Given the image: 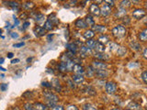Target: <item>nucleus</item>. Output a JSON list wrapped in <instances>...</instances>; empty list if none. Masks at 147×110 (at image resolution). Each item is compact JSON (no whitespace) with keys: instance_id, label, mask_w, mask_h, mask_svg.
<instances>
[{"instance_id":"nucleus-1","label":"nucleus","mask_w":147,"mask_h":110,"mask_svg":"<svg viewBox=\"0 0 147 110\" xmlns=\"http://www.w3.org/2000/svg\"><path fill=\"white\" fill-rule=\"evenodd\" d=\"M126 29L122 25H118L112 29V35L115 38H123L126 35Z\"/></svg>"},{"instance_id":"nucleus-2","label":"nucleus","mask_w":147,"mask_h":110,"mask_svg":"<svg viewBox=\"0 0 147 110\" xmlns=\"http://www.w3.org/2000/svg\"><path fill=\"white\" fill-rule=\"evenodd\" d=\"M43 95H44V97L46 99V101L47 102H52V103H57L58 102V96L53 94V92H51V91H44L43 92Z\"/></svg>"},{"instance_id":"nucleus-3","label":"nucleus","mask_w":147,"mask_h":110,"mask_svg":"<svg viewBox=\"0 0 147 110\" xmlns=\"http://www.w3.org/2000/svg\"><path fill=\"white\" fill-rule=\"evenodd\" d=\"M91 66L93 67L95 70H106L107 67H108V64L106 62H104L96 60V61L92 62V65Z\"/></svg>"},{"instance_id":"nucleus-4","label":"nucleus","mask_w":147,"mask_h":110,"mask_svg":"<svg viewBox=\"0 0 147 110\" xmlns=\"http://www.w3.org/2000/svg\"><path fill=\"white\" fill-rule=\"evenodd\" d=\"M117 91V85L114 82H108L106 84V92L109 95H113Z\"/></svg>"},{"instance_id":"nucleus-5","label":"nucleus","mask_w":147,"mask_h":110,"mask_svg":"<svg viewBox=\"0 0 147 110\" xmlns=\"http://www.w3.org/2000/svg\"><path fill=\"white\" fill-rule=\"evenodd\" d=\"M145 15H146V12L144 9H142V8L135 9V10L132 12V17L136 18V19H142V17H145Z\"/></svg>"},{"instance_id":"nucleus-6","label":"nucleus","mask_w":147,"mask_h":110,"mask_svg":"<svg viewBox=\"0 0 147 110\" xmlns=\"http://www.w3.org/2000/svg\"><path fill=\"white\" fill-rule=\"evenodd\" d=\"M6 6L11 7L14 11H20V3L17 1H4L3 2Z\"/></svg>"},{"instance_id":"nucleus-7","label":"nucleus","mask_w":147,"mask_h":110,"mask_svg":"<svg viewBox=\"0 0 147 110\" xmlns=\"http://www.w3.org/2000/svg\"><path fill=\"white\" fill-rule=\"evenodd\" d=\"M73 72H75V74H80V75H83L85 73L86 70L84 69L81 64H77V63H75V65H74V68H73Z\"/></svg>"},{"instance_id":"nucleus-8","label":"nucleus","mask_w":147,"mask_h":110,"mask_svg":"<svg viewBox=\"0 0 147 110\" xmlns=\"http://www.w3.org/2000/svg\"><path fill=\"white\" fill-rule=\"evenodd\" d=\"M89 11L93 16L98 17L100 15V8L96 4H91V6L89 7Z\"/></svg>"},{"instance_id":"nucleus-9","label":"nucleus","mask_w":147,"mask_h":110,"mask_svg":"<svg viewBox=\"0 0 147 110\" xmlns=\"http://www.w3.org/2000/svg\"><path fill=\"white\" fill-rule=\"evenodd\" d=\"M33 32L36 37H42L46 34V31L42 27L40 26H36L33 29Z\"/></svg>"},{"instance_id":"nucleus-10","label":"nucleus","mask_w":147,"mask_h":110,"mask_svg":"<svg viewBox=\"0 0 147 110\" xmlns=\"http://www.w3.org/2000/svg\"><path fill=\"white\" fill-rule=\"evenodd\" d=\"M92 52L91 50L88 49L86 47V46L85 45H82L80 47V57H86V56H89V55H91Z\"/></svg>"},{"instance_id":"nucleus-11","label":"nucleus","mask_w":147,"mask_h":110,"mask_svg":"<svg viewBox=\"0 0 147 110\" xmlns=\"http://www.w3.org/2000/svg\"><path fill=\"white\" fill-rule=\"evenodd\" d=\"M93 49L96 50V53H102V52H104V50H105V45H103L102 43H100V42H98V40H96L95 42Z\"/></svg>"},{"instance_id":"nucleus-12","label":"nucleus","mask_w":147,"mask_h":110,"mask_svg":"<svg viewBox=\"0 0 147 110\" xmlns=\"http://www.w3.org/2000/svg\"><path fill=\"white\" fill-rule=\"evenodd\" d=\"M72 81L76 85H80V84H83V82H84L85 77L80 74H74L72 76Z\"/></svg>"},{"instance_id":"nucleus-13","label":"nucleus","mask_w":147,"mask_h":110,"mask_svg":"<svg viewBox=\"0 0 147 110\" xmlns=\"http://www.w3.org/2000/svg\"><path fill=\"white\" fill-rule=\"evenodd\" d=\"M51 85H52V87L57 92H61L62 90V87H61V85H60V82L57 78H53L52 80V82H51Z\"/></svg>"},{"instance_id":"nucleus-14","label":"nucleus","mask_w":147,"mask_h":110,"mask_svg":"<svg viewBox=\"0 0 147 110\" xmlns=\"http://www.w3.org/2000/svg\"><path fill=\"white\" fill-rule=\"evenodd\" d=\"M111 13V7H109L108 5H104V6L100 8V14H102L104 17L109 16Z\"/></svg>"},{"instance_id":"nucleus-15","label":"nucleus","mask_w":147,"mask_h":110,"mask_svg":"<svg viewBox=\"0 0 147 110\" xmlns=\"http://www.w3.org/2000/svg\"><path fill=\"white\" fill-rule=\"evenodd\" d=\"M95 58L98 59V61H101V62H105V61H108L109 59V56L108 54H106L104 52L102 53H95Z\"/></svg>"},{"instance_id":"nucleus-16","label":"nucleus","mask_w":147,"mask_h":110,"mask_svg":"<svg viewBox=\"0 0 147 110\" xmlns=\"http://www.w3.org/2000/svg\"><path fill=\"white\" fill-rule=\"evenodd\" d=\"M95 75L100 79H103V78L108 77L109 72L106 70H95Z\"/></svg>"},{"instance_id":"nucleus-17","label":"nucleus","mask_w":147,"mask_h":110,"mask_svg":"<svg viewBox=\"0 0 147 110\" xmlns=\"http://www.w3.org/2000/svg\"><path fill=\"white\" fill-rule=\"evenodd\" d=\"M66 48L68 50V52H70L74 54H76L78 50V46L75 44V42H71V43H67L66 44Z\"/></svg>"},{"instance_id":"nucleus-18","label":"nucleus","mask_w":147,"mask_h":110,"mask_svg":"<svg viewBox=\"0 0 147 110\" xmlns=\"http://www.w3.org/2000/svg\"><path fill=\"white\" fill-rule=\"evenodd\" d=\"M22 7L25 9V10H28V11H30L32 10L34 7H35V4L33 2H30V1H28V2H25V3H23L22 4Z\"/></svg>"},{"instance_id":"nucleus-19","label":"nucleus","mask_w":147,"mask_h":110,"mask_svg":"<svg viewBox=\"0 0 147 110\" xmlns=\"http://www.w3.org/2000/svg\"><path fill=\"white\" fill-rule=\"evenodd\" d=\"M91 30L94 32H98V33H103V32L106 30V27L102 26V25H94L92 27Z\"/></svg>"},{"instance_id":"nucleus-20","label":"nucleus","mask_w":147,"mask_h":110,"mask_svg":"<svg viewBox=\"0 0 147 110\" xmlns=\"http://www.w3.org/2000/svg\"><path fill=\"white\" fill-rule=\"evenodd\" d=\"M35 110H48V107L46 105L42 104V103H40V102H37L35 104L32 105Z\"/></svg>"},{"instance_id":"nucleus-21","label":"nucleus","mask_w":147,"mask_h":110,"mask_svg":"<svg viewBox=\"0 0 147 110\" xmlns=\"http://www.w3.org/2000/svg\"><path fill=\"white\" fill-rule=\"evenodd\" d=\"M85 20V22H86V26L87 27H93L94 25H95V20H94V18H93V17H92L91 15H87L86 17V19H84Z\"/></svg>"},{"instance_id":"nucleus-22","label":"nucleus","mask_w":147,"mask_h":110,"mask_svg":"<svg viewBox=\"0 0 147 110\" xmlns=\"http://www.w3.org/2000/svg\"><path fill=\"white\" fill-rule=\"evenodd\" d=\"M128 109L129 110H142V107L139 104H137L135 102H131L128 104Z\"/></svg>"},{"instance_id":"nucleus-23","label":"nucleus","mask_w":147,"mask_h":110,"mask_svg":"<svg viewBox=\"0 0 147 110\" xmlns=\"http://www.w3.org/2000/svg\"><path fill=\"white\" fill-rule=\"evenodd\" d=\"M76 26L78 28V29H86V28L87 27L85 20L82 19V18H79V19H77L76 21Z\"/></svg>"},{"instance_id":"nucleus-24","label":"nucleus","mask_w":147,"mask_h":110,"mask_svg":"<svg viewBox=\"0 0 147 110\" xmlns=\"http://www.w3.org/2000/svg\"><path fill=\"white\" fill-rule=\"evenodd\" d=\"M83 36H84V38L86 40H91V39H93V37L95 36V32L92 31L91 30H86L84 32V34H83Z\"/></svg>"},{"instance_id":"nucleus-25","label":"nucleus","mask_w":147,"mask_h":110,"mask_svg":"<svg viewBox=\"0 0 147 110\" xmlns=\"http://www.w3.org/2000/svg\"><path fill=\"white\" fill-rule=\"evenodd\" d=\"M48 20H50L53 24H58L59 23V19L56 17V15H55L54 13L50 14L49 17H48Z\"/></svg>"},{"instance_id":"nucleus-26","label":"nucleus","mask_w":147,"mask_h":110,"mask_svg":"<svg viewBox=\"0 0 147 110\" xmlns=\"http://www.w3.org/2000/svg\"><path fill=\"white\" fill-rule=\"evenodd\" d=\"M85 72L86 73V76H87V77H89V78L95 76V69H94L93 67H92L91 65L87 67V70H86V72Z\"/></svg>"},{"instance_id":"nucleus-27","label":"nucleus","mask_w":147,"mask_h":110,"mask_svg":"<svg viewBox=\"0 0 147 110\" xmlns=\"http://www.w3.org/2000/svg\"><path fill=\"white\" fill-rule=\"evenodd\" d=\"M43 29L45 30V31L46 30H52L53 29V24L50 20L47 19V20L45 21L44 25H43Z\"/></svg>"},{"instance_id":"nucleus-28","label":"nucleus","mask_w":147,"mask_h":110,"mask_svg":"<svg viewBox=\"0 0 147 110\" xmlns=\"http://www.w3.org/2000/svg\"><path fill=\"white\" fill-rule=\"evenodd\" d=\"M66 64V71L67 72H73V68H74V65H75V62H74L73 60H69L65 62Z\"/></svg>"},{"instance_id":"nucleus-29","label":"nucleus","mask_w":147,"mask_h":110,"mask_svg":"<svg viewBox=\"0 0 147 110\" xmlns=\"http://www.w3.org/2000/svg\"><path fill=\"white\" fill-rule=\"evenodd\" d=\"M139 39H140V40L144 41V42L147 40V30L146 29H144L142 32L139 33Z\"/></svg>"},{"instance_id":"nucleus-30","label":"nucleus","mask_w":147,"mask_h":110,"mask_svg":"<svg viewBox=\"0 0 147 110\" xmlns=\"http://www.w3.org/2000/svg\"><path fill=\"white\" fill-rule=\"evenodd\" d=\"M109 37L108 36H106V35H100L99 36V38H98V42H100V43H102L103 45H105L106 43H108L109 42Z\"/></svg>"},{"instance_id":"nucleus-31","label":"nucleus","mask_w":147,"mask_h":110,"mask_svg":"<svg viewBox=\"0 0 147 110\" xmlns=\"http://www.w3.org/2000/svg\"><path fill=\"white\" fill-rule=\"evenodd\" d=\"M44 18H45V17H44V15H42V14H37V15L34 17V20L38 23V24H40L41 22H43V20H44Z\"/></svg>"},{"instance_id":"nucleus-32","label":"nucleus","mask_w":147,"mask_h":110,"mask_svg":"<svg viewBox=\"0 0 147 110\" xmlns=\"http://www.w3.org/2000/svg\"><path fill=\"white\" fill-rule=\"evenodd\" d=\"M130 47H131V50H141V45L137 42V41H132V42H131L130 43Z\"/></svg>"},{"instance_id":"nucleus-33","label":"nucleus","mask_w":147,"mask_h":110,"mask_svg":"<svg viewBox=\"0 0 147 110\" xmlns=\"http://www.w3.org/2000/svg\"><path fill=\"white\" fill-rule=\"evenodd\" d=\"M58 70H59L60 72H62V73L66 72L67 71H66V64H65V62H60L58 64Z\"/></svg>"},{"instance_id":"nucleus-34","label":"nucleus","mask_w":147,"mask_h":110,"mask_svg":"<svg viewBox=\"0 0 147 110\" xmlns=\"http://www.w3.org/2000/svg\"><path fill=\"white\" fill-rule=\"evenodd\" d=\"M117 53L119 56H124L127 53V49L125 47H123V46H119V50H117Z\"/></svg>"},{"instance_id":"nucleus-35","label":"nucleus","mask_w":147,"mask_h":110,"mask_svg":"<svg viewBox=\"0 0 147 110\" xmlns=\"http://www.w3.org/2000/svg\"><path fill=\"white\" fill-rule=\"evenodd\" d=\"M95 42H96V40H93V39H91V40H86V46L88 49L90 50H93L94 48V45H95Z\"/></svg>"},{"instance_id":"nucleus-36","label":"nucleus","mask_w":147,"mask_h":110,"mask_svg":"<svg viewBox=\"0 0 147 110\" xmlns=\"http://www.w3.org/2000/svg\"><path fill=\"white\" fill-rule=\"evenodd\" d=\"M119 45L117 44V43L112 42V43H110V44H109V50H111V52H117V50H119Z\"/></svg>"},{"instance_id":"nucleus-37","label":"nucleus","mask_w":147,"mask_h":110,"mask_svg":"<svg viewBox=\"0 0 147 110\" xmlns=\"http://www.w3.org/2000/svg\"><path fill=\"white\" fill-rule=\"evenodd\" d=\"M85 92H86V94H88L89 95H96L95 90L92 88L91 86H86L85 87Z\"/></svg>"},{"instance_id":"nucleus-38","label":"nucleus","mask_w":147,"mask_h":110,"mask_svg":"<svg viewBox=\"0 0 147 110\" xmlns=\"http://www.w3.org/2000/svg\"><path fill=\"white\" fill-rule=\"evenodd\" d=\"M131 1H128V0H123V1L121 2V5H119V7H121V8H124L125 9V7H131Z\"/></svg>"},{"instance_id":"nucleus-39","label":"nucleus","mask_w":147,"mask_h":110,"mask_svg":"<svg viewBox=\"0 0 147 110\" xmlns=\"http://www.w3.org/2000/svg\"><path fill=\"white\" fill-rule=\"evenodd\" d=\"M22 96L24 98H26V99H30V98L33 97V93L30 92V91H27V92H25V93L22 95Z\"/></svg>"},{"instance_id":"nucleus-40","label":"nucleus","mask_w":147,"mask_h":110,"mask_svg":"<svg viewBox=\"0 0 147 110\" xmlns=\"http://www.w3.org/2000/svg\"><path fill=\"white\" fill-rule=\"evenodd\" d=\"M125 14H126V9L119 7V12H117L116 16H118V17H121V16H124V15H125Z\"/></svg>"},{"instance_id":"nucleus-41","label":"nucleus","mask_w":147,"mask_h":110,"mask_svg":"<svg viewBox=\"0 0 147 110\" xmlns=\"http://www.w3.org/2000/svg\"><path fill=\"white\" fill-rule=\"evenodd\" d=\"M83 109L84 110H96L93 105H91L89 104H86L84 105V107H83Z\"/></svg>"},{"instance_id":"nucleus-42","label":"nucleus","mask_w":147,"mask_h":110,"mask_svg":"<svg viewBox=\"0 0 147 110\" xmlns=\"http://www.w3.org/2000/svg\"><path fill=\"white\" fill-rule=\"evenodd\" d=\"M24 109L25 110H35L34 107H33V105H32L31 104H30V103H26L24 105Z\"/></svg>"},{"instance_id":"nucleus-43","label":"nucleus","mask_w":147,"mask_h":110,"mask_svg":"<svg viewBox=\"0 0 147 110\" xmlns=\"http://www.w3.org/2000/svg\"><path fill=\"white\" fill-rule=\"evenodd\" d=\"M20 19H23V20H26L27 21V19L29 18V15H28L27 12H23L22 14H20Z\"/></svg>"},{"instance_id":"nucleus-44","label":"nucleus","mask_w":147,"mask_h":110,"mask_svg":"<svg viewBox=\"0 0 147 110\" xmlns=\"http://www.w3.org/2000/svg\"><path fill=\"white\" fill-rule=\"evenodd\" d=\"M142 81H144V84H147V72L146 71L142 72Z\"/></svg>"},{"instance_id":"nucleus-45","label":"nucleus","mask_w":147,"mask_h":110,"mask_svg":"<svg viewBox=\"0 0 147 110\" xmlns=\"http://www.w3.org/2000/svg\"><path fill=\"white\" fill-rule=\"evenodd\" d=\"M66 110H79L77 108L76 105H68V107H66Z\"/></svg>"},{"instance_id":"nucleus-46","label":"nucleus","mask_w":147,"mask_h":110,"mask_svg":"<svg viewBox=\"0 0 147 110\" xmlns=\"http://www.w3.org/2000/svg\"><path fill=\"white\" fill-rule=\"evenodd\" d=\"M122 18H123V23H124V24H125V25H127V24H129V23H130V17H122Z\"/></svg>"},{"instance_id":"nucleus-47","label":"nucleus","mask_w":147,"mask_h":110,"mask_svg":"<svg viewBox=\"0 0 147 110\" xmlns=\"http://www.w3.org/2000/svg\"><path fill=\"white\" fill-rule=\"evenodd\" d=\"M7 89V84H1L0 85V90H1L2 92H5Z\"/></svg>"},{"instance_id":"nucleus-48","label":"nucleus","mask_w":147,"mask_h":110,"mask_svg":"<svg viewBox=\"0 0 147 110\" xmlns=\"http://www.w3.org/2000/svg\"><path fill=\"white\" fill-rule=\"evenodd\" d=\"M51 110H64V108L62 107V105H55V107H52L51 108Z\"/></svg>"},{"instance_id":"nucleus-49","label":"nucleus","mask_w":147,"mask_h":110,"mask_svg":"<svg viewBox=\"0 0 147 110\" xmlns=\"http://www.w3.org/2000/svg\"><path fill=\"white\" fill-rule=\"evenodd\" d=\"M41 85H42V86H44V87H47V88H52V85H51V82H43Z\"/></svg>"},{"instance_id":"nucleus-50","label":"nucleus","mask_w":147,"mask_h":110,"mask_svg":"<svg viewBox=\"0 0 147 110\" xmlns=\"http://www.w3.org/2000/svg\"><path fill=\"white\" fill-rule=\"evenodd\" d=\"M29 26H30V21H25V22H24V24H23V27H22L21 30H25Z\"/></svg>"},{"instance_id":"nucleus-51","label":"nucleus","mask_w":147,"mask_h":110,"mask_svg":"<svg viewBox=\"0 0 147 110\" xmlns=\"http://www.w3.org/2000/svg\"><path fill=\"white\" fill-rule=\"evenodd\" d=\"M105 3H107V5L109 7H113L114 6V1H112V0H106Z\"/></svg>"},{"instance_id":"nucleus-52","label":"nucleus","mask_w":147,"mask_h":110,"mask_svg":"<svg viewBox=\"0 0 147 110\" xmlns=\"http://www.w3.org/2000/svg\"><path fill=\"white\" fill-rule=\"evenodd\" d=\"M10 36L13 39H18V34L16 33V32H10Z\"/></svg>"},{"instance_id":"nucleus-53","label":"nucleus","mask_w":147,"mask_h":110,"mask_svg":"<svg viewBox=\"0 0 147 110\" xmlns=\"http://www.w3.org/2000/svg\"><path fill=\"white\" fill-rule=\"evenodd\" d=\"M22 46H24V42H20V43L14 44V47H15V48H20V47H22Z\"/></svg>"},{"instance_id":"nucleus-54","label":"nucleus","mask_w":147,"mask_h":110,"mask_svg":"<svg viewBox=\"0 0 147 110\" xmlns=\"http://www.w3.org/2000/svg\"><path fill=\"white\" fill-rule=\"evenodd\" d=\"M67 82L69 84V86H70L71 88H75V85H74V82H72L70 80H67Z\"/></svg>"},{"instance_id":"nucleus-55","label":"nucleus","mask_w":147,"mask_h":110,"mask_svg":"<svg viewBox=\"0 0 147 110\" xmlns=\"http://www.w3.org/2000/svg\"><path fill=\"white\" fill-rule=\"evenodd\" d=\"M146 52H147V49L144 48V52H142V56H144V58H145V59H146V57H147V56H146Z\"/></svg>"},{"instance_id":"nucleus-56","label":"nucleus","mask_w":147,"mask_h":110,"mask_svg":"<svg viewBox=\"0 0 147 110\" xmlns=\"http://www.w3.org/2000/svg\"><path fill=\"white\" fill-rule=\"evenodd\" d=\"M18 62H20V59H14V60H12L11 61V63H18Z\"/></svg>"},{"instance_id":"nucleus-57","label":"nucleus","mask_w":147,"mask_h":110,"mask_svg":"<svg viewBox=\"0 0 147 110\" xmlns=\"http://www.w3.org/2000/svg\"><path fill=\"white\" fill-rule=\"evenodd\" d=\"M53 34H50L47 36V40L48 41H51V39H53Z\"/></svg>"},{"instance_id":"nucleus-58","label":"nucleus","mask_w":147,"mask_h":110,"mask_svg":"<svg viewBox=\"0 0 147 110\" xmlns=\"http://www.w3.org/2000/svg\"><path fill=\"white\" fill-rule=\"evenodd\" d=\"M14 20H15V25L18 26V18L15 16H14ZM15 25H14V26H15Z\"/></svg>"},{"instance_id":"nucleus-59","label":"nucleus","mask_w":147,"mask_h":110,"mask_svg":"<svg viewBox=\"0 0 147 110\" xmlns=\"http://www.w3.org/2000/svg\"><path fill=\"white\" fill-rule=\"evenodd\" d=\"M13 56H14V54L12 53V52H8L7 53V58H13Z\"/></svg>"},{"instance_id":"nucleus-60","label":"nucleus","mask_w":147,"mask_h":110,"mask_svg":"<svg viewBox=\"0 0 147 110\" xmlns=\"http://www.w3.org/2000/svg\"><path fill=\"white\" fill-rule=\"evenodd\" d=\"M5 61V59L4 58H0V64H2Z\"/></svg>"},{"instance_id":"nucleus-61","label":"nucleus","mask_w":147,"mask_h":110,"mask_svg":"<svg viewBox=\"0 0 147 110\" xmlns=\"http://www.w3.org/2000/svg\"><path fill=\"white\" fill-rule=\"evenodd\" d=\"M0 70H1V71H3V72H5V71H6V69H5V68H3V67H0Z\"/></svg>"},{"instance_id":"nucleus-62","label":"nucleus","mask_w":147,"mask_h":110,"mask_svg":"<svg viewBox=\"0 0 147 110\" xmlns=\"http://www.w3.org/2000/svg\"><path fill=\"white\" fill-rule=\"evenodd\" d=\"M111 110H121V108H114V109H111Z\"/></svg>"},{"instance_id":"nucleus-63","label":"nucleus","mask_w":147,"mask_h":110,"mask_svg":"<svg viewBox=\"0 0 147 110\" xmlns=\"http://www.w3.org/2000/svg\"><path fill=\"white\" fill-rule=\"evenodd\" d=\"M1 32H2V30H1V29H0V33H1Z\"/></svg>"},{"instance_id":"nucleus-64","label":"nucleus","mask_w":147,"mask_h":110,"mask_svg":"<svg viewBox=\"0 0 147 110\" xmlns=\"http://www.w3.org/2000/svg\"><path fill=\"white\" fill-rule=\"evenodd\" d=\"M126 110H129V109H126Z\"/></svg>"}]
</instances>
